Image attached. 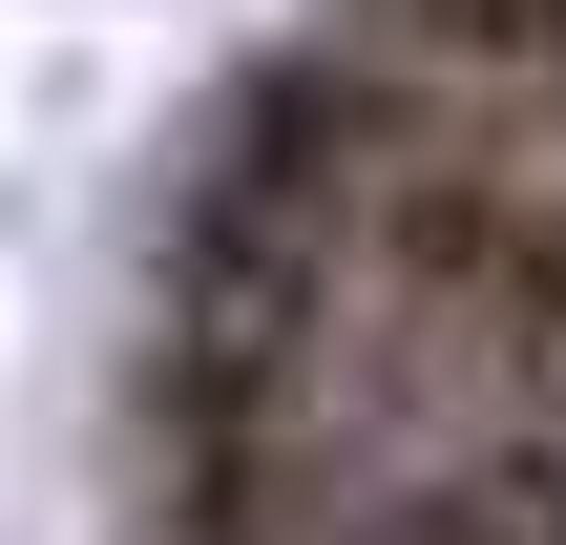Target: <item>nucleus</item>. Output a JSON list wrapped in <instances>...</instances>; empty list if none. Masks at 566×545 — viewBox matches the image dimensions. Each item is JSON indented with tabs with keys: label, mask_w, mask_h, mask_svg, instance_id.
Wrapping results in <instances>:
<instances>
[{
	"label": "nucleus",
	"mask_w": 566,
	"mask_h": 545,
	"mask_svg": "<svg viewBox=\"0 0 566 545\" xmlns=\"http://www.w3.org/2000/svg\"><path fill=\"white\" fill-rule=\"evenodd\" d=\"M399 545H566V462H546V441H504V462H462Z\"/></svg>",
	"instance_id": "obj_1"
}]
</instances>
